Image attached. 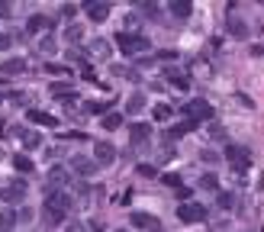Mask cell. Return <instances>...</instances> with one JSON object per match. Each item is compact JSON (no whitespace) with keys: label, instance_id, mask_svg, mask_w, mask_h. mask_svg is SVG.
<instances>
[{"label":"cell","instance_id":"obj_1","mask_svg":"<svg viewBox=\"0 0 264 232\" xmlns=\"http://www.w3.org/2000/svg\"><path fill=\"white\" fill-rule=\"evenodd\" d=\"M116 45H119V52H123V55H142V52H148V48H152V42L142 32H119L116 35Z\"/></svg>","mask_w":264,"mask_h":232},{"label":"cell","instance_id":"obj_2","mask_svg":"<svg viewBox=\"0 0 264 232\" xmlns=\"http://www.w3.org/2000/svg\"><path fill=\"white\" fill-rule=\"evenodd\" d=\"M184 113H187V123L200 126V123H210V119H213V106L206 100H190L184 106Z\"/></svg>","mask_w":264,"mask_h":232},{"label":"cell","instance_id":"obj_3","mask_svg":"<svg viewBox=\"0 0 264 232\" xmlns=\"http://www.w3.org/2000/svg\"><path fill=\"white\" fill-rule=\"evenodd\" d=\"M177 219L181 223H203L206 219V206L203 203H177Z\"/></svg>","mask_w":264,"mask_h":232},{"label":"cell","instance_id":"obj_4","mask_svg":"<svg viewBox=\"0 0 264 232\" xmlns=\"http://www.w3.org/2000/svg\"><path fill=\"white\" fill-rule=\"evenodd\" d=\"M222 155H225V162H229L235 171H245V168L251 165V152L242 149V145H229V149H225Z\"/></svg>","mask_w":264,"mask_h":232},{"label":"cell","instance_id":"obj_5","mask_svg":"<svg viewBox=\"0 0 264 232\" xmlns=\"http://www.w3.org/2000/svg\"><path fill=\"white\" fill-rule=\"evenodd\" d=\"M235 4H229V13H225V29H229V35H235V39H245L248 35V23L242 16H235Z\"/></svg>","mask_w":264,"mask_h":232},{"label":"cell","instance_id":"obj_6","mask_svg":"<svg viewBox=\"0 0 264 232\" xmlns=\"http://www.w3.org/2000/svg\"><path fill=\"white\" fill-rule=\"evenodd\" d=\"M45 206H52V210H58V213L68 216V210L74 206V197H71L68 190H52L49 197H45Z\"/></svg>","mask_w":264,"mask_h":232},{"label":"cell","instance_id":"obj_7","mask_svg":"<svg viewBox=\"0 0 264 232\" xmlns=\"http://www.w3.org/2000/svg\"><path fill=\"white\" fill-rule=\"evenodd\" d=\"M129 223L136 226V229H145V232H158V229H161V219L152 216V213H132Z\"/></svg>","mask_w":264,"mask_h":232},{"label":"cell","instance_id":"obj_8","mask_svg":"<svg viewBox=\"0 0 264 232\" xmlns=\"http://www.w3.org/2000/svg\"><path fill=\"white\" fill-rule=\"evenodd\" d=\"M93 162L97 165H113L116 162V149L110 142H93Z\"/></svg>","mask_w":264,"mask_h":232},{"label":"cell","instance_id":"obj_9","mask_svg":"<svg viewBox=\"0 0 264 232\" xmlns=\"http://www.w3.org/2000/svg\"><path fill=\"white\" fill-rule=\"evenodd\" d=\"M68 168H71V171H78V174H87V177H90V174H93V171H97L100 165L93 162V158H84V155H74V158H71V162H68Z\"/></svg>","mask_w":264,"mask_h":232},{"label":"cell","instance_id":"obj_10","mask_svg":"<svg viewBox=\"0 0 264 232\" xmlns=\"http://www.w3.org/2000/svg\"><path fill=\"white\" fill-rule=\"evenodd\" d=\"M110 10H113V7L103 4V0H97V4H84V13H87L93 23H103L106 16H110Z\"/></svg>","mask_w":264,"mask_h":232},{"label":"cell","instance_id":"obj_11","mask_svg":"<svg viewBox=\"0 0 264 232\" xmlns=\"http://www.w3.org/2000/svg\"><path fill=\"white\" fill-rule=\"evenodd\" d=\"M49 29H52V20H49V16H42V13L29 16V23H26V32H29V35H39V32L49 35Z\"/></svg>","mask_w":264,"mask_h":232},{"label":"cell","instance_id":"obj_12","mask_svg":"<svg viewBox=\"0 0 264 232\" xmlns=\"http://www.w3.org/2000/svg\"><path fill=\"white\" fill-rule=\"evenodd\" d=\"M129 139H132V145H145V142L152 139V126H145V123H132V126H129Z\"/></svg>","mask_w":264,"mask_h":232},{"label":"cell","instance_id":"obj_13","mask_svg":"<svg viewBox=\"0 0 264 232\" xmlns=\"http://www.w3.org/2000/svg\"><path fill=\"white\" fill-rule=\"evenodd\" d=\"M23 71H26V58H4V62H0V75H23Z\"/></svg>","mask_w":264,"mask_h":232},{"label":"cell","instance_id":"obj_14","mask_svg":"<svg viewBox=\"0 0 264 232\" xmlns=\"http://www.w3.org/2000/svg\"><path fill=\"white\" fill-rule=\"evenodd\" d=\"M0 197H4L7 203H13V200H23V197H26V181H13V184H10L4 193H0Z\"/></svg>","mask_w":264,"mask_h":232},{"label":"cell","instance_id":"obj_15","mask_svg":"<svg viewBox=\"0 0 264 232\" xmlns=\"http://www.w3.org/2000/svg\"><path fill=\"white\" fill-rule=\"evenodd\" d=\"M190 13H194V4H190V0H174V4H171V16L190 20Z\"/></svg>","mask_w":264,"mask_h":232},{"label":"cell","instance_id":"obj_16","mask_svg":"<svg viewBox=\"0 0 264 232\" xmlns=\"http://www.w3.org/2000/svg\"><path fill=\"white\" fill-rule=\"evenodd\" d=\"M39 216H42L45 226H62L65 223V213H58V210H52V206H45V203H42V213Z\"/></svg>","mask_w":264,"mask_h":232},{"label":"cell","instance_id":"obj_17","mask_svg":"<svg viewBox=\"0 0 264 232\" xmlns=\"http://www.w3.org/2000/svg\"><path fill=\"white\" fill-rule=\"evenodd\" d=\"M29 123H35V126H55V116L52 113H45V110H29Z\"/></svg>","mask_w":264,"mask_h":232},{"label":"cell","instance_id":"obj_18","mask_svg":"<svg viewBox=\"0 0 264 232\" xmlns=\"http://www.w3.org/2000/svg\"><path fill=\"white\" fill-rule=\"evenodd\" d=\"M16 226V210L13 206H4V210H0V232H10Z\"/></svg>","mask_w":264,"mask_h":232},{"label":"cell","instance_id":"obj_19","mask_svg":"<svg viewBox=\"0 0 264 232\" xmlns=\"http://www.w3.org/2000/svg\"><path fill=\"white\" fill-rule=\"evenodd\" d=\"M164 75H167V81H171L174 87H181V91H187V87H190V78H184V71H177V68H167Z\"/></svg>","mask_w":264,"mask_h":232},{"label":"cell","instance_id":"obj_20","mask_svg":"<svg viewBox=\"0 0 264 232\" xmlns=\"http://www.w3.org/2000/svg\"><path fill=\"white\" fill-rule=\"evenodd\" d=\"M13 168L20 171V174H32V171H35V165H32L29 155H13Z\"/></svg>","mask_w":264,"mask_h":232},{"label":"cell","instance_id":"obj_21","mask_svg":"<svg viewBox=\"0 0 264 232\" xmlns=\"http://www.w3.org/2000/svg\"><path fill=\"white\" fill-rule=\"evenodd\" d=\"M145 110V94H132L126 100V113H142Z\"/></svg>","mask_w":264,"mask_h":232},{"label":"cell","instance_id":"obj_22","mask_svg":"<svg viewBox=\"0 0 264 232\" xmlns=\"http://www.w3.org/2000/svg\"><path fill=\"white\" fill-rule=\"evenodd\" d=\"M84 110H87V113H110V100H87L84 103Z\"/></svg>","mask_w":264,"mask_h":232},{"label":"cell","instance_id":"obj_23","mask_svg":"<svg viewBox=\"0 0 264 232\" xmlns=\"http://www.w3.org/2000/svg\"><path fill=\"white\" fill-rule=\"evenodd\" d=\"M123 126V113H116V110H110V113L103 116V129H119Z\"/></svg>","mask_w":264,"mask_h":232},{"label":"cell","instance_id":"obj_24","mask_svg":"<svg viewBox=\"0 0 264 232\" xmlns=\"http://www.w3.org/2000/svg\"><path fill=\"white\" fill-rule=\"evenodd\" d=\"M90 52L97 55V58H110V42H106V39H93Z\"/></svg>","mask_w":264,"mask_h":232},{"label":"cell","instance_id":"obj_25","mask_svg":"<svg viewBox=\"0 0 264 232\" xmlns=\"http://www.w3.org/2000/svg\"><path fill=\"white\" fill-rule=\"evenodd\" d=\"M58 184H65V168H52V171H49V193H52Z\"/></svg>","mask_w":264,"mask_h":232},{"label":"cell","instance_id":"obj_26","mask_svg":"<svg viewBox=\"0 0 264 232\" xmlns=\"http://www.w3.org/2000/svg\"><path fill=\"white\" fill-rule=\"evenodd\" d=\"M45 71H49V75H55V78H58V75H71V68H68V65H55V62L45 65Z\"/></svg>","mask_w":264,"mask_h":232},{"label":"cell","instance_id":"obj_27","mask_svg":"<svg viewBox=\"0 0 264 232\" xmlns=\"http://www.w3.org/2000/svg\"><path fill=\"white\" fill-rule=\"evenodd\" d=\"M52 94H55V97H71L74 91H71V84H62V81H58V84H52Z\"/></svg>","mask_w":264,"mask_h":232},{"label":"cell","instance_id":"obj_28","mask_svg":"<svg viewBox=\"0 0 264 232\" xmlns=\"http://www.w3.org/2000/svg\"><path fill=\"white\" fill-rule=\"evenodd\" d=\"M81 35H84V29H81V26H68V29H65V39H68V42H78Z\"/></svg>","mask_w":264,"mask_h":232},{"label":"cell","instance_id":"obj_29","mask_svg":"<svg viewBox=\"0 0 264 232\" xmlns=\"http://www.w3.org/2000/svg\"><path fill=\"white\" fill-rule=\"evenodd\" d=\"M152 116L161 123V119H167V116H171V106H164V103H161V106H155V110H152Z\"/></svg>","mask_w":264,"mask_h":232},{"label":"cell","instance_id":"obj_30","mask_svg":"<svg viewBox=\"0 0 264 232\" xmlns=\"http://www.w3.org/2000/svg\"><path fill=\"white\" fill-rule=\"evenodd\" d=\"M20 136H23V142H26L29 149H35V145H42V139L35 136V132H20Z\"/></svg>","mask_w":264,"mask_h":232},{"label":"cell","instance_id":"obj_31","mask_svg":"<svg viewBox=\"0 0 264 232\" xmlns=\"http://www.w3.org/2000/svg\"><path fill=\"white\" fill-rule=\"evenodd\" d=\"M161 181L167 187H181V174H161Z\"/></svg>","mask_w":264,"mask_h":232},{"label":"cell","instance_id":"obj_32","mask_svg":"<svg viewBox=\"0 0 264 232\" xmlns=\"http://www.w3.org/2000/svg\"><path fill=\"white\" fill-rule=\"evenodd\" d=\"M39 52H55V42H52V35H45V39L39 42Z\"/></svg>","mask_w":264,"mask_h":232},{"label":"cell","instance_id":"obj_33","mask_svg":"<svg viewBox=\"0 0 264 232\" xmlns=\"http://www.w3.org/2000/svg\"><path fill=\"white\" fill-rule=\"evenodd\" d=\"M29 219H32V210H26V206L16 210V223H29Z\"/></svg>","mask_w":264,"mask_h":232},{"label":"cell","instance_id":"obj_34","mask_svg":"<svg viewBox=\"0 0 264 232\" xmlns=\"http://www.w3.org/2000/svg\"><path fill=\"white\" fill-rule=\"evenodd\" d=\"M200 184L206 187V190H216V187H219V184H216V177H213V174H203V181H200Z\"/></svg>","mask_w":264,"mask_h":232},{"label":"cell","instance_id":"obj_35","mask_svg":"<svg viewBox=\"0 0 264 232\" xmlns=\"http://www.w3.org/2000/svg\"><path fill=\"white\" fill-rule=\"evenodd\" d=\"M219 206L222 210H232V193H219Z\"/></svg>","mask_w":264,"mask_h":232},{"label":"cell","instance_id":"obj_36","mask_svg":"<svg viewBox=\"0 0 264 232\" xmlns=\"http://www.w3.org/2000/svg\"><path fill=\"white\" fill-rule=\"evenodd\" d=\"M65 232H90V226H84V223H68Z\"/></svg>","mask_w":264,"mask_h":232},{"label":"cell","instance_id":"obj_37","mask_svg":"<svg viewBox=\"0 0 264 232\" xmlns=\"http://www.w3.org/2000/svg\"><path fill=\"white\" fill-rule=\"evenodd\" d=\"M74 13H78V7H74V4H65V7H62V16H65V20H71Z\"/></svg>","mask_w":264,"mask_h":232},{"label":"cell","instance_id":"obj_38","mask_svg":"<svg viewBox=\"0 0 264 232\" xmlns=\"http://www.w3.org/2000/svg\"><path fill=\"white\" fill-rule=\"evenodd\" d=\"M139 174L142 177H155V168L152 165H139Z\"/></svg>","mask_w":264,"mask_h":232},{"label":"cell","instance_id":"obj_39","mask_svg":"<svg viewBox=\"0 0 264 232\" xmlns=\"http://www.w3.org/2000/svg\"><path fill=\"white\" fill-rule=\"evenodd\" d=\"M142 13H148V16H158V7H155V4H142Z\"/></svg>","mask_w":264,"mask_h":232},{"label":"cell","instance_id":"obj_40","mask_svg":"<svg viewBox=\"0 0 264 232\" xmlns=\"http://www.w3.org/2000/svg\"><path fill=\"white\" fill-rule=\"evenodd\" d=\"M10 13H13V7H10V4H0V16H10Z\"/></svg>","mask_w":264,"mask_h":232},{"label":"cell","instance_id":"obj_41","mask_svg":"<svg viewBox=\"0 0 264 232\" xmlns=\"http://www.w3.org/2000/svg\"><path fill=\"white\" fill-rule=\"evenodd\" d=\"M10 42H13V39H10V35H4V32H0V48H10Z\"/></svg>","mask_w":264,"mask_h":232},{"label":"cell","instance_id":"obj_42","mask_svg":"<svg viewBox=\"0 0 264 232\" xmlns=\"http://www.w3.org/2000/svg\"><path fill=\"white\" fill-rule=\"evenodd\" d=\"M116 232H129V229H116Z\"/></svg>","mask_w":264,"mask_h":232}]
</instances>
